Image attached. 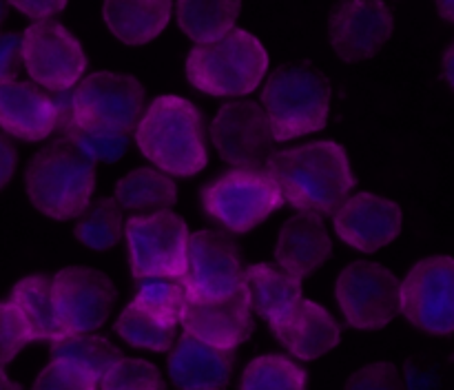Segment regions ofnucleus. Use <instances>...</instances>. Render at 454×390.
Returning a JSON list of instances; mask_svg holds the SVG:
<instances>
[{
  "label": "nucleus",
  "mask_w": 454,
  "mask_h": 390,
  "mask_svg": "<svg viewBox=\"0 0 454 390\" xmlns=\"http://www.w3.org/2000/svg\"><path fill=\"white\" fill-rule=\"evenodd\" d=\"M78 242L93 251H111L124 238L122 208L114 198H100L84 208L74 226Z\"/></svg>",
  "instance_id": "28"
},
{
  "label": "nucleus",
  "mask_w": 454,
  "mask_h": 390,
  "mask_svg": "<svg viewBox=\"0 0 454 390\" xmlns=\"http://www.w3.org/2000/svg\"><path fill=\"white\" fill-rule=\"evenodd\" d=\"M31 390H98V381L71 363L51 359L38 372Z\"/></svg>",
  "instance_id": "33"
},
{
  "label": "nucleus",
  "mask_w": 454,
  "mask_h": 390,
  "mask_svg": "<svg viewBox=\"0 0 454 390\" xmlns=\"http://www.w3.org/2000/svg\"><path fill=\"white\" fill-rule=\"evenodd\" d=\"M331 80L310 62L278 66L262 87V109L266 111L275 142L322 131L331 115Z\"/></svg>",
  "instance_id": "3"
},
{
  "label": "nucleus",
  "mask_w": 454,
  "mask_h": 390,
  "mask_svg": "<svg viewBox=\"0 0 454 390\" xmlns=\"http://www.w3.org/2000/svg\"><path fill=\"white\" fill-rule=\"evenodd\" d=\"M333 253V239L324 217L297 213L284 222L275 244V260L284 273L304 279L322 269Z\"/></svg>",
  "instance_id": "19"
},
{
  "label": "nucleus",
  "mask_w": 454,
  "mask_h": 390,
  "mask_svg": "<svg viewBox=\"0 0 454 390\" xmlns=\"http://www.w3.org/2000/svg\"><path fill=\"white\" fill-rule=\"evenodd\" d=\"M114 199L122 211H171L177 202V186L167 173L153 167H140L120 177Z\"/></svg>",
  "instance_id": "26"
},
{
  "label": "nucleus",
  "mask_w": 454,
  "mask_h": 390,
  "mask_svg": "<svg viewBox=\"0 0 454 390\" xmlns=\"http://www.w3.org/2000/svg\"><path fill=\"white\" fill-rule=\"evenodd\" d=\"M189 226L177 213L158 211L124 222L133 277H182L186 264Z\"/></svg>",
  "instance_id": "9"
},
{
  "label": "nucleus",
  "mask_w": 454,
  "mask_h": 390,
  "mask_svg": "<svg viewBox=\"0 0 454 390\" xmlns=\"http://www.w3.org/2000/svg\"><path fill=\"white\" fill-rule=\"evenodd\" d=\"M309 375L286 355H262L244 368L239 390H306Z\"/></svg>",
  "instance_id": "29"
},
{
  "label": "nucleus",
  "mask_w": 454,
  "mask_h": 390,
  "mask_svg": "<svg viewBox=\"0 0 454 390\" xmlns=\"http://www.w3.org/2000/svg\"><path fill=\"white\" fill-rule=\"evenodd\" d=\"M18 167V151L9 137L0 136V191L9 184Z\"/></svg>",
  "instance_id": "39"
},
{
  "label": "nucleus",
  "mask_w": 454,
  "mask_h": 390,
  "mask_svg": "<svg viewBox=\"0 0 454 390\" xmlns=\"http://www.w3.org/2000/svg\"><path fill=\"white\" fill-rule=\"evenodd\" d=\"M443 78H446V82L450 84L454 91V43L443 53Z\"/></svg>",
  "instance_id": "40"
},
{
  "label": "nucleus",
  "mask_w": 454,
  "mask_h": 390,
  "mask_svg": "<svg viewBox=\"0 0 454 390\" xmlns=\"http://www.w3.org/2000/svg\"><path fill=\"white\" fill-rule=\"evenodd\" d=\"M12 7L16 12H20L22 16L31 18L34 22H44L53 20L58 13H62L67 9V3H56V0H31V3H12Z\"/></svg>",
  "instance_id": "38"
},
{
  "label": "nucleus",
  "mask_w": 454,
  "mask_h": 390,
  "mask_svg": "<svg viewBox=\"0 0 454 390\" xmlns=\"http://www.w3.org/2000/svg\"><path fill=\"white\" fill-rule=\"evenodd\" d=\"M31 341L25 322L9 301H0V368L9 366Z\"/></svg>",
  "instance_id": "35"
},
{
  "label": "nucleus",
  "mask_w": 454,
  "mask_h": 390,
  "mask_svg": "<svg viewBox=\"0 0 454 390\" xmlns=\"http://www.w3.org/2000/svg\"><path fill=\"white\" fill-rule=\"evenodd\" d=\"M51 355L58 362H67L96 379L100 384L102 377L124 357L122 350L111 344L106 337L87 332V335H62L51 341Z\"/></svg>",
  "instance_id": "27"
},
{
  "label": "nucleus",
  "mask_w": 454,
  "mask_h": 390,
  "mask_svg": "<svg viewBox=\"0 0 454 390\" xmlns=\"http://www.w3.org/2000/svg\"><path fill=\"white\" fill-rule=\"evenodd\" d=\"M242 4L235 0H180L176 3V18L182 34L195 47L217 43L238 25Z\"/></svg>",
  "instance_id": "25"
},
{
  "label": "nucleus",
  "mask_w": 454,
  "mask_h": 390,
  "mask_svg": "<svg viewBox=\"0 0 454 390\" xmlns=\"http://www.w3.org/2000/svg\"><path fill=\"white\" fill-rule=\"evenodd\" d=\"M344 390H406L402 370L393 362H372L346 379Z\"/></svg>",
  "instance_id": "34"
},
{
  "label": "nucleus",
  "mask_w": 454,
  "mask_h": 390,
  "mask_svg": "<svg viewBox=\"0 0 454 390\" xmlns=\"http://www.w3.org/2000/svg\"><path fill=\"white\" fill-rule=\"evenodd\" d=\"M244 288H247L251 310L262 315L270 324V328L286 322L304 300L301 279L284 273L273 264H253L244 269Z\"/></svg>",
  "instance_id": "22"
},
{
  "label": "nucleus",
  "mask_w": 454,
  "mask_h": 390,
  "mask_svg": "<svg viewBox=\"0 0 454 390\" xmlns=\"http://www.w3.org/2000/svg\"><path fill=\"white\" fill-rule=\"evenodd\" d=\"M7 12H9V4L0 3V25H3L4 18H7Z\"/></svg>",
  "instance_id": "43"
},
{
  "label": "nucleus",
  "mask_w": 454,
  "mask_h": 390,
  "mask_svg": "<svg viewBox=\"0 0 454 390\" xmlns=\"http://www.w3.org/2000/svg\"><path fill=\"white\" fill-rule=\"evenodd\" d=\"M96 167L65 137L43 146L25 173L29 202L51 220L80 217L96 191Z\"/></svg>",
  "instance_id": "4"
},
{
  "label": "nucleus",
  "mask_w": 454,
  "mask_h": 390,
  "mask_svg": "<svg viewBox=\"0 0 454 390\" xmlns=\"http://www.w3.org/2000/svg\"><path fill=\"white\" fill-rule=\"evenodd\" d=\"M393 31V12L380 0H348L337 4L328 18V40L333 51L344 62L375 58Z\"/></svg>",
  "instance_id": "15"
},
{
  "label": "nucleus",
  "mask_w": 454,
  "mask_h": 390,
  "mask_svg": "<svg viewBox=\"0 0 454 390\" xmlns=\"http://www.w3.org/2000/svg\"><path fill=\"white\" fill-rule=\"evenodd\" d=\"M279 344L300 362H315L341 339V328L322 304L301 300L286 322L273 326Z\"/></svg>",
  "instance_id": "21"
},
{
  "label": "nucleus",
  "mask_w": 454,
  "mask_h": 390,
  "mask_svg": "<svg viewBox=\"0 0 454 390\" xmlns=\"http://www.w3.org/2000/svg\"><path fill=\"white\" fill-rule=\"evenodd\" d=\"M406 390H439L442 388V368L426 357L411 359L402 372Z\"/></svg>",
  "instance_id": "36"
},
{
  "label": "nucleus",
  "mask_w": 454,
  "mask_h": 390,
  "mask_svg": "<svg viewBox=\"0 0 454 390\" xmlns=\"http://www.w3.org/2000/svg\"><path fill=\"white\" fill-rule=\"evenodd\" d=\"M74 120L84 127L133 136L145 113V87L136 75L96 71L71 91Z\"/></svg>",
  "instance_id": "7"
},
{
  "label": "nucleus",
  "mask_w": 454,
  "mask_h": 390,
  "mask_svg": "<svg viewBox=\"0 0 454 390\" xmlns=\"http://www.w3.org/2000/svg\"><path fill=\"white\" fill-rule=\"evenodd\" d=\"M58 106L53 93L34 82L0 84V129L25 142L47 140L58 129Z\"/></svg>",
  "instance_id": "18"
},
{
  "label": "nucleus",
  "mask_w": 454,
  "mask_h": 390,
  "mask_svg": "<svg viewBox=\"0 0 454 390\" xmlns=\"http://www.w3.org/2000/svg\"><path fill=\"white\" fill-rule=\"evenodd\" d=\"M204 211L231 233H248L284 204L273 177L251 168H233L202 191Z\"/></svg>",
  "instance_id": "6"
},
{
  "label": "nucleus",
  "mask_w": 454,
  "mask_h": 390,
  "mask_svg": "<svg viewBox=\"0 0 454 390\" xmlns=\"http://www.w3.org/2000/svg\"><path fill=\"white\" fill-rule=\"evenodd\" d=\"M98 390H167V386L155 363L137 357H122L102 377Z\"/></svg>",
  "instance_id": "32"
},
{
  "label": "nucleus",
  "mask_w": 454,
  "mask_h": 390,
  "mask_svg": "<svg viewBox=\"0 0 454 390\" xmlns=\"http://www.w3.org/2000/svg\"><path fill=\"white\" fill-rule=\"evenodd\" d=\"M191 300H224L244 286L239 248L222 230L204 229L189 235L182 273Z\"/></svg>",
  "instance_id": "13"
},
{
  "label": "nucleus",
  "mask_w": 454,
  "mask_h": 390,
  "mask_svg": "<svg viewBox=\"0 0 454 390\" xmlns=\"http://www.w3.org/2000/svg\"><path fill=\"white\" fill-rule=\"evenodd\" d=\"M333 226L341 242L362 253H377L399 238L403 211L395 199L377 193L350 195L333 215Z\"/></svg>",
  "instance_id": "16"
},
{
  "label": "nucleus",
  "mask_w": 454,
  "mask_h": 390,
  "mask_svg": "<svg viewBox=\"0 0 454 390\" xmlns=\"http://www.w3.org/2000/svg\"><path fill=\"white\" fill-rule=\"evenodd\" d=\"M284 202L300 213L326 217L350 198L355 173L344 146L335 140H317L293 149L275 151L266 162Z\"/></svg>",
  "instance_id": "1"
},
{
  "label": "nucleus",
  "mask_w": 454,
  "mask_h": 390,
  "mask_svg": "<svg viewBox=\"0 0 454 390\" xmlns=\"http://www.w3.org/2000/svg\"><path fill=\"white\" fill-rule=\"evenodd\" d=\"M0 390H22V386L16 384L13 379H9V375L4 372V368H0Z\"/></svg>",
  "instance_id": "42"
},
{
  "label": "nucleus",
  "mask_w": 454,
  "mask_h": 390,
  "mask_svg": "<svg viewBox=\"0 0 454 390\" xmlns=\"http://www.w3.org/2000/svg\"><path fill=\"white\" fill-rule=\"evenodd\" d=\"M233 368L235 350L213 348L186 332L168 355V375L177 390H226Z\"/></svg>",
  "instance_id": "20"
},
{
  "label": "nucleus",
  "mask_w": 454,
  "mask_h": 390,
  "mask_svg": "<svg viewBox=\"0 0 454 390\" xmlns=\"http://www.w3.org/2000/svg\"><path fill=\"white\" fill-rule=\"evenodd\" d=\"M53 308L62 335H87L111 317L118 291L109 275L89 266H67L51 277Z\"/></svg>",
  "instance_id": "11"
},
{
  "label": "nucleus",
  "mask_w": 454,
  "mask_h": 390,
  "mask_svg": "<svg viewBox=\"0 0 454 390\" xmlns=\"http://www.w3.org/2000/svg\"><path fill=\"white\" fill-rule=\"evenodd\" d=\"M189 301L182 277H146L137 284L133 304L140 306L145 313L153 315L162 324L176 326L182 322V313Z\"/></svg>",
  "instance_id": "31"
},
{
  "label": "nucleus",
  "mask_w": 454,
  "mask_h": 390,
  "mask_svg": "<svg viewBox=\"0 0 454 390\" xmlns=\"http://www.w3.org/2000/svg\"><path fill=\"white\" fill-rule=\"evenodd\" d=\"M269 71V51L257 35L235 27L217 43L191 49L186 78L198 91L217 98H239L260 89Z\"/></svg>",
  "instance_id": "5"
},
{
  "label": "nucleus",
  "mask_w": 454,
  "mask_h": 390,
  "mask_svg": "<svg viewBox=\"0 0 454 390\" xmlns=\"http://www.w3.org/2000/svg\"><path fill=\"white\" fill-rule=\"evenodd\" d=\"M402 315L428 335H454V257L417 261L402 279Z\"/></svg>",
  "instance_id": "12"
},
{
  "label": "nucleus",
  "mask_w": 454,
  "mask_h": 390,
  "mask_svg": "<svg viewBox=\"0 0 454 390\" xmlns=\"http://www.w3.org/2000/svg\"><path fill=\"white\" fill-rule=\"evenodd\" d=\"M133 137L153 168L171 177L198 176L208 162L202 113L186 98H155L142 113Z\"/></svg>",
  "instance_id": "2"
},
{
  "label": "nucleus",
  "mask_w": 454,
  "mask_h": 390,
  "mask_svg": "<svg viewBox=\"0 0 454 390\" xmlns=\"http://www.w3.org/2000/svg\"><path fill=\"white\" fill-rule=\"evenodd\" d=\"M247 288L224 300H191L182 313L186 335L222 350H238L251 337L253 319Z\"/></svg>",
  "instance_id": "17"
},
{
  "label": "nucleus",
  "mask_w": 454,
  "mask_h": 390,
  "mask_svg": "<svg viewBox=\"0 0 454 390\" xmlns=\"http://www.w3.org/2000/svg\"><path fill=\"white\" fill-rule=\"evenodd\" d=\"M22 65L31 82L49 93L71 91L87 71L80 40L58 20L31 22L22 31Z\"/></svg>",
  "instance_id": "10"
},
{
  "label": "nucleus",
  "mask_w": 454,
  "mask_h": 390,
  "mask_svg": "<svg viewBox=\"0 0 454 390\" xmlns=\"http://www.w3.org/2000/svg\"><path fill=\"white\" fill-rule=\"evenodd\" d=\"M437 12L443 20L454 25V0H442V3H437Z\"/></svg>",
  "instance_id": "41"
},
{
  "label": "nucleus",
  "mask_w": 454,
  "mask_h": 390,
  "mask_svg": "<svg viewBox=\"0 0 454 390\" xmlns=\"http://www.w3.org/2000/svg\"><path fill=\"white\" fill-rule=\"evenodd\" d=\"M115 332L133 348L153 350V353H168L177 341V328L162 324L153 315L145 313L140 306H124L120 317L115 319Z\"/></svg>",
  "instance_id": "30"
},
{
  "label": "nucleus",
  "mask_w": 454,
  "mask_h": 390,
  "mask_svg": "<svg viewBox=\"0 0 454 390\" xmlns=\"http://www.w3.org/2000/svg\"><path fill=\"white\" fill-rule=\"evenodd\" d=\"M173 4L168 0H109L102 4L106 29L129 47L151 43L167 29Z\"/></svg>",
  "instance_id": "23"
},
{
  "label": "nucleus",
  "mask_w": 454,
  "mask_h": 390,
  "mask_svg": "<svg viewBox=\"0 0 454 390\" xmlns=\"http://www.w3.org/2000/svg\"><path fill=\"white\" fill-rule=\"evenodd\" d=\"M335 297L348 326L380 331L402 313V279L377 261H350L337 277Z\"/></svg>",
  "instance_id": "8"
},
{
  "label": "nucleus",
  "mask_w": 454,
  "mask_h": 390,
  "mask_svg": "<svg viewBox=\"0 0 454 390\" xmlns=\"http://www.w3.org/2000/svg\"><path fill=\"white\" fill-rule=\"evenodd\" d=\"M208 133L220 158L235 168L262 171L275 153L273 129L255 100L242 98L222 105Z\"/></svg>",
  "instance_id": "14"
},
{
  "label": "nucleus",
  "mask_w": 454,
  "mask_h": 390,
  "mask_svg": "<svg viewBox=\"0 0 454 390\" xmlns=\"http://www.w3.org/2000/svg\"><path fill=\"white\" fill-rule=\"evenodd\" d=\"M22 66V34H0V84L16 82Z\"/></svg>",
  "instance_id": "37"
},
{
  "label": "nucleus",
  "mask_w": 454,
  "mask_h": 390,
  "mask_svg": "<svg viewBox=\"0 0 454 390\" xmlns=\"http://www.w3.org/2000/svg\"><path fill=\"white\" fill-rule=\"evenodd\" d=\"M9 304L18 310L25 322L31 341H56L62 337L53 308L51 277L47 275H29L13 286Z\"/></svg>",
  "instance_id": "24"
}]
</instances>
